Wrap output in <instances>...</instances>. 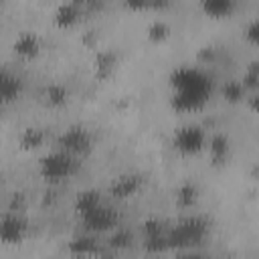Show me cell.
<instances>
[{
    "mask_svg": "<svg viewBox=\"0 0 259 259\" xmlns=\"http://www.w3.org/2000/svg\"><path fill=\"white\" fill-rule=\"evenodd\" d=\"M115 63H117L115 53H111V51H99L97 57H95V75L99 79H107L113 73Z\"/></svg>",
    "mask_w": 259,
    "mask_h": 259,
    "instance_id": "14",
    "label": "cell"
},
{
    "mask_svg": "<svg viewBox=\"0 0 259 259\" xmlns=\"http://www.w3.org/2000/svg\"><path fill=\"white\" fill-rule=\"evenodd\" d=\"M208 235V221L204 217H188L176 227L168 229V247H194Z\"/></svg>",
    "mask_w": 259,
    "mask_h": 259,
    "instance_id": "2",
    "label": "cell"
},
{
    "mask_svg": "<svg viewBox=\"0 0 259 259\" xmlns=\"http://www.w3.org/2000/svg\"><path fill=\"white\" fill-rule=\"evenodd\" d=\"M245 95H247V89L243 87L241 81H227L223 85V97L231 103H237V101L245 99Z\"/></svg>",
    "mask_w": 259,
    "mask_h": 259,
    "instance_id": "21",
    "label": "cell"
},
{
    "mask_svg": "<svg viewBox=\"0 0 259 259\" xmlns=\"http://www.w3.org/2000/svg\"><path fill=\"white\" fill-rule=\"evenodd\" d=\"M81 10H83V6L79 2H61L57 6V10H55L53 18H55V22L59 26H73L79 20Z\"/></svg>",
    "mask_w": 259,
    "mask_h": 259,
    "instance_id": "11",
    "label": "cell"
},
{
    "mask_svg": "<svg viewBox=\"0 0 259 259\" xmlns=\"http://www.w3.org/2000/svg\"><path fill=\"white\" fill-rule=\"evenodd\" d=\"M97 259H111V257H109V255H105V253H101V255L97 253Z\"/></svg>",
    "mask_w": 259,
    "mask_h": 259,
    "instance_id": "26",
    "label": "cell"
},
{
    "mask_svg": "<svg viewBox=\"0 0 259 259\" xmlns=\"http://www.w3.org/2000/svg\"><path fill=\"white\" fill-rule=\"evenodd\" d=\"M140 188H142V176L121 174L109 184V194L113 198H127V196H134Z\"/></svg>",
    "mask_w": 259,
    "mask_h": 259,
    "instance_id": "8",
    "label": "cell"
},
{
    "mask_svg": "<svg viewBox=\"0 0 259 259\" xmlns=\"http://www.w3.org/2000/svg\"><path fill=\"white\" fill-rule=\"evenodd\" d=\"M81 221H83L87 233H103V231H113L117 227L119 217H117V212L111 206H107V204L101 202L95 208L83 212L81 214Z\"/></svg>",
    "mask_w": 259,
    "mask_h": 259,
    "instance_id": "6",
    "label": "cell"
},
{
    "mask_svg": "<svg viewBox=\"0 0 259 259\" xmlns=\"http://www.w3.org/2000/svg\"><path fill=\"white\" fill-rule=\"evenodd\" d=\"M172 105L178 111H192L204 105L210 95V79L200 69L180 67L174 71L172 79Z\"/></svg>",
    "mask_w": 259,
    "mask_h": 259,
    "instance_id": "1",
    "label": "cell"
},
{
    "mask_svg": "<svg viewBox=\"0 0 259 259\" xmlns=\"http://www.w3.org/2000/svg\"><path fill=\"white\" fill-rule=\"evenodd\" d=\"M101 194L93 188H87V190H81L77 196H75V210L79 212V217L91 208H95L97 204H101Z\"/></svg>",
    "mask_w": 259,
    "mask_h": 259,
    "instance_id": "15",
    "label": "cell"
},
{
    "mask_svg": "<svg viewBox=\"0 0 259 259\" xmlns=\"http://www.w3.org/2000/svg\"><path fill=\"white\" fill-rule=\"evenodd\" d=\"M245 38L251 42V45H257L259 42V18H251L247 28H245Z\"/></svg>",
    "mask_w": 259,
    "mask_h": 259,
    "instance_id": "24",
    "label": "cell"
},
{
    "mask_svg": "<svg viewBox=\"0 0 259 259\" xmlns=\"http://www.w3.org/2000/svg\"><path fill=\"white\" fill-rule=\"evenodd\" d=\"M132 233L127 231V229H119V227H115L113 229V233H111V237H109V245L113 247V249H125V247H130L132 245Z\"/></svg>",
    "mask_w": 259,
    "mask_h": 259,
    "instance_id": "23",
    "label": "cell"
},
{
    "mask_svg": "<svg viewBox=\"0 0 259 259\" xmlns=\"http://www.w3.org/2000/svg\"><path fill=\"white\" fill-rule=\"evenodd\" d=\"M196 202H198V188L194 184L186 182L176 190V204L180 208H192Z\"/></svg>",
    "mask_w": 259,
    "mask_h": 259,
    "instance_id": "17",
    "label": "cell"
},
{
    "mask_svg": "<svg viewBox=\"0 0 259 259\" xmlns=\"http://www.w3.org/2000/svg\"><path fill=\"white\" fill-rule=\"evenodd\" d=\"M67 249L71 255L75 257H93L99 253V247H97V237L93 233H81V235H75L69 243H67Z\"/></svg>",
    "mask_w": 259,
    "mask_h": 259,
    "instance_id": "9",
    "label": "cell"
},
{
    "mask_svg": "<svg viewBox=\"0 0 259 259\" xmlns=\"http://www.w3.org/2000/svg\"><path fill=\"white\" fill-rule=\"evenodd\" d=\"M28 233L26 221L20 217V212L8 210L0 217V243L2 245H18L24 241Z\"/></svg>",
    "mask_w": 259,
    "mask_h": 259,
    "instance_id": "7",
    "label": "cell"
},
{
    "mask_svg": "<svg viewBox=\"0 0 259 259\" xmlns=\"http://www.w3.org/2000/svg\"><path fill=\"white\" fill-rule=\"evenodd\" d=\"M235 8V2L233 0H204L202 2V10L208 14V16H214V18H223V16H229Z\"/></svg>",
    "mask_w": 259,
    "mask_h": 259,
    "instance_id": "16",
    "label": "cell"
},
{
    "mask_svg": "<svg viewBox=\"0 0 259 259\" xmlns=\"http://www.w3.org/2000/svg\"><path fill=\"white\" fill-rule=\"evenodd\" d=\"M204 144H206V134L198 123H186L178 127L172 138V146L180 154H186V156L198 154L204 148Z\"/></svg>",
    "mask_w": 259,
    "mask_h": 259,
    "instance_id": "5",
    "label": "cell"
},
{
    "mask_svg": "<svg viewBox=\"0 0 259 259\" xmlns=\"http://www.w3.org/2000/svg\"><path fill=\"white\" fill-rule=\"evenodd\" d=\"M146 34H148V38H150V40L160 42V40H164V38L170 34V26H168V22H166V20L156 18V20H152V22L148 24Z\"/></svg>",
    "mask_w": 259,
    "mask_h": 259,
    "instance_id": "20",
    "label": "cell"
},
{
    "mask_svg": "<svg viewBox=\"0 0 259 259\" xmlns=\"http://www.w3.org/2000/svg\"><path fill=\"white\" fill-rule=\"evenodd\" d=\"M14 53L24 57V59H30V57H36L38 51H40V38L36 32L32 30H22L16 38H14V45H12Z\"/></svg>",
    "mask_w": 259,
    "mask_h": 259,
    "instance_id": "10",
    "label": "cell"
},
{
    "mask_svg": "<svg viewBox=\"0 0 259 259\" xmlns=\"http://www.w3.org/2000/svg\"><path fill=\"white\" fill-rule=\"evenodd\" d=\"M22 81L8 71H0V101H12L20 95Z\"/></svg>",
    "mask_w": 259,
    "mask_h": 259,
    "instance_id": "12",
    "label": "cell"
},
{
    "mask_svg": "<svg viewBox=\"0 0 259 259\" xmlns=\"http://www.w3.org/2000/svg\"><path fill=\"white\" fill-rule=\"evenodd\" d=\"M75 170H77L75 156H71L63 150H55V152L42 156L38 162V172L49 182H61V180L73 176Z\"/></svg>",
    "mask_w": 259,
    "mask_h": 259,
    "instance_id": "3",
    "label": "cell"
},
{
    "mask_svg": "<svg viewBox=\"0 0 259 259\" xmlns=\"http://www.w3.org/2000/svg\"><path fill=\"white\" fill-rule=\"evenodd\" d=\"M45 144V132L40 127H26L20 134V146L22 150H34Z\"/></svg>",
    "mask_w": 259,
    "mask_h": 259,
    "instance_id": "18",
    "label": "cell"
},
{
    "mask_svg": "<svg viewBox=\"0 0 259 259\" xmlns=\"http://www.w3.org/2000/svg\"><path fill=\"white\" fill-rule=\"evenodd\" d=\"M241 83H243V87L247 89V93H255V91H257V87H259V65H257V61H253V63L247 67V71H245Z\"/></svg>",
    "mask_w": 259,
    "mask_h": 259,
    "instance_id": "22",
    "label": "cell"
},
{
    "mask_svg": "<svg viewBox=\"0 0 259 259\" xmlns=\"http://www.w3.org/2000/svg\"><path fill=\"white\" fill-rule=\"evenodd\" d=\"M208 152H210L212 164H225L229 158V138L223 134L212 136L208 142Z\"/></svg>",
    "mask_w": 259,
    "mask_h": 259,
    "instance_id": "13",
    "label": "cell"
},
{
    "mask_svg": "<svg viewBox=\"0 0 259 259\" xmlns=\"http://www.w3.org/2000/svg\"><path fill=\"white\" fill-rule=\"evenodd\" d=\"M57 144H59V150H63V152H67L71 156H83V154H89L91 152V148H93V136L83 125H71V127H67L59 136Z\"/></svg>",
    "mask_w": 259,
    "mask_h": 259,
    "instance_id": "4",
    "label": "cell"
},
{
    "mask_svg": "<svg viewBox=\"0 0 259 259\" xmlns=\"http://www.w3.org/2000/svg\"><path fill=\"white\" fill-rule=\"evenodd\" d=\"M176 259H204V255L194 253V251H186V253H180Z\"/></svg>",
    "mask_w": 259,
    "mask_h": 259,
    "instance_id": "25",
    "label": "cell"
},
{
    "mask_svg": "<svg viewBox=\"0 0 259 259\" xmlns=\"http://www.w3.org/2000/svg\"><path fill=\"white\" fill-rule=\"evenodd\" d=\"M67 97H69V93H67V89L63 85H49L45 89V101L49 105H53V107L65 105L67 103Z\"/></svg>",
    "mask_w": 259,
    "mask_h": 259,
    "instance_id": "19",
    "label": "cell"
}]
</instances>
